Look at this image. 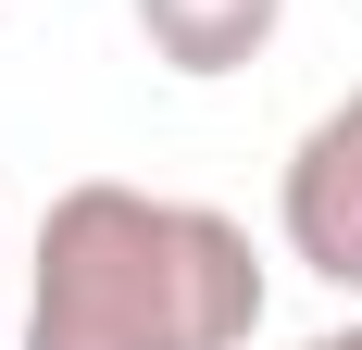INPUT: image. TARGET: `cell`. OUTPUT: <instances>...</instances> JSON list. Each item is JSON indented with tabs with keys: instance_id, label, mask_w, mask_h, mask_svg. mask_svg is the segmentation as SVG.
<instances>
[{
	"instance_id": "1",
	"label": "cell",
	"mask_w": 362,
	"mask_h": 350,
	"mask_svg": "<svg viewBox=\"0 0 362 350\" xmlns=\"http://www.w3.org/2000/svg\"><path fill=\"white\" fill-rule=\"evenodd\" d=\"M262 250L238 213L75 175L25 250V350H250Z\"/></svg>"
},
{
	"instance_id": "2",
	"label": "cell",
	"mask_w": 362,
	"mask_h": 350,
	"mask_svg": "<svg viewBox=\"0 0 362 350\" xmlns=\"http://www.w3.org/2000/svg\"><path fill=\"white\" fill-rule=\"evenodd\" d=\"M275 225H288L300 276H325L337 300H362V88L300 125L288 175H275Z\"/></svg>"
},
{
	"instance_id": "3",
	"label": "cell",
	"mask_w": 362,
	"mask_h": 350,
	"mask_svg": "<svg viewBox=\"0 0 362 350\" xmlns=\"http://www.w3.org/2000/svg\"><path fill=\"white\" fill-rule=\"evenodd\" d=\"M275 26H288V0H138V38H150L175 75H238V63H262Z\"/></svg>"
},
{
	"instance_id": "4",
	"label": "cell",
	"mask_w": 362,
	"mask_h": 350,
	"mask_svg": "<svg viewBox=\"0 0 362 350\" xmlns=\"http://www.w3.org/2000/svg\"><path fill=\"white\" fill-rule=\"evenodd\" d=\"M300 350H362V325H325V338H300Z\"/></svg>"
}]
</instances>
